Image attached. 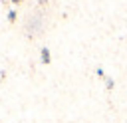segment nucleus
<instances>
[{
	"label": "nucleus",
	"mask_w": 127,
	"mask_h": 123,
	"mask_svg": "<svg viewBox=\"0 0 127 123\" xmlns=\"http://www.w3.org/2000/svg\"><path fill=\"white\" fill-rule=\"evenodd\" d=\"M40 58H42V63H50V62H52L50 50H48V48H42V50H40Z\"/></svg>",
	"instance_id": "obj_1"
},
{
	"label": "nucleus",
	"mask_w": 127,
	"mask_h": 123,
	"mask_svg": "<svg viewBox=\"0 0 127 123\" xmlns=\"http://www.w3.org/2000/svg\"><path fill=\"white\" fill-rule=\"evenodd\" d=\"M8 20H10V22H16V12H14V10L8 12Z\"/></svg>",
	"instance_id": "obj_2"
},
{
	"label": "nucleus",
	"mask_w": 127,
	"mask_h": 123,
	"mask_svg": "<svg viewBox=\"0 0 127 123\" xmlns=\"http://www.w3.org/2000/svg\"><path fill=\"white\" fill-rule=\"evenodd\" d=\"M12 4H20V0H12Z\"/></svg>",
	"instance_id": "obj_3"
}]
</instances>
